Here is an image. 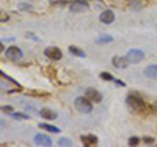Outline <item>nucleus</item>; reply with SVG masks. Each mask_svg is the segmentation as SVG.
Returning <instances> with one entry per match:
<instances>
[{
  "label": "nucleus",
  "mask_w": 157,
  "mask_h": 147,
  "mask_svg": "<svg viewBox=\"0 0 157 147\" xmlns=\"http://www.w3.org/2000/svg\"><path fill=\"white\" fill-rule=\"evenodd\" d=\"M127 104L136 112H143L147 106L145 102L143 101V99L139 97L137 95H128L127 96Z\"/></svg>",
  "instance_id": "f257e3e1"
},
{
  "label": "nucleus",
  "mask_w": 157,
  "mask_h": 147,
  "mask_svg": "<svg viewBox=\"0 0 157 147\" xmlns=\"http://www.w3.org/2000/svg\"><path fill=\"white\" fill-rule=\"evenodd\" d=\"M75 106L78 112H81V113H89L92 112L93 109V104L89 99H86V97H77L75 100Z\"/></svg>",
  "instance_id": "f03ea898"
},
{
  "label": "nucleus",
  "mask_w": 157,
  "mask_h": 147,
  "mask_svg": "<svg viewBox=\"0 0 157 147\" xmlns=\"http://www.w3.org/2000/svg\"><path fill=\"white\" fill-rule=\"evenodd\" d=\"M144 51H141L140 49H130L128 51H127V55L126 58L128 59L130 63H140L141 61L144 59Z\"/></svg>",
  "instance_id": "7ed1b4c3"
},
{
  "label": "nucleus",
  "mask_w": 157,
  "mask_h": 147,
  "mask_svg": "<svg viewBox=\"0 0 157 147\" xmlns=\"http://www.w3.org/2000/svg\"><path fill=\"white\" fill-rule=\"evenodd\" d=\"M89 8V3L86 0H72L70 4V9L72 12H82Z\"/></svg>",
  "instance_id": "20e7f679"
},
{
  "label": "nucleus",
  "mask_w": 157,
  "mask_h": 147,
  "mask_svg": "<svg viewBox=\"0 0 157 147\" xmlns=\"http://www.w3.org/2000/svg\"><path fill=\"white\" fill-rule=\"evenodd\" d=\"M45 55L47 58H50V59H52V61H59V59H62L63 54H62V50L59 47L51 46V47H47L45 50Z\"/></svg>",
  "instance_id": "39448f33"
},
{
  "label": "nucleus",
  "mask_w": 157,
  "mask_h": 147,
  "mask_svg": "<svg viewBox=\"0 0 157 147\" xmlns=\"http://www.w3.org/2000/svg\"><path fill=\"white\" fill-rule=\"evenodd\" d=\"M6 55L12 61H18L22 58V51L17 46H9L6 50Z\"/></svg>",
  "instance_id": "423d86ee"
},
{
  "label": "nucleus",
  "mask_w": 157,
  "mask_h": 147,
  "mask_svg": "<svg viewBox=\"0 0 157 147\" xmlns=\"http://www.w3.org/2000/svg\"><path fill=\"white\" fill-rule=\"evenodd\" d=\"M85 97L89 99L92 102H100L102 100V95L97 89H94V88H88L85 91Z\"/></svg>",
  "instance_id": "0eeeda50"
},
{
  "label": "nucleus",
  "mask_w": 157,
  "mask_h": 147,
  "mask_svg": "<svg viewBox=\"0 0 157 147\" xmlns=\"http://www.w3.org/2000/svg\"><path fill=\"white\" fill-rule=\"evenodd\" d=\"M34 143H36L37 146H51L52 145V141L50 137H47L45 134H37L36 137H34Z\"/></svg>",
  "instance_id": "6e6552de"
},
{
  "label": "nucleus",
  "mask_w": 157,
  "mask_h": 147,
  "mask_svg": "<svg viewBox=\"0 0 157 147\" xmlns=\"http://www.w3.org/2000/svg\"><path fill=\"white\" fill-rule=\"evenodd\" d=\"M128 65H130V62L126 57L115 55L114 58H113V66H114L115 68H126V67H128Z\"/></svg>",
  "instance_id": "1a4fd4ad"
},
{
  "label": "nucleus",
  "mask_w": 157,
  "mask_h": 147,
  "mask_svg": "<svg viewBox=\"0 0 157 147\" xmlns=\"http://www.w3.org/2000/svg\"><path fill=\"white\" fill-rule=\"evenodd\" d=\"M114 20H115V14L110 9H106V11H104L100 14V21L102 24H111Z\"/></svg>",
  "instance_id": "9d476101"
},
{
  "label": "nucleus",
  "mask_w": 157,
  "mask_h": 147,
  "mask_svg": "<svg viewBox=\"0 0 157 147\" xmlns=\"http://www.w3.org/2000/svg\"><path fill=\"white\" fill-rule=\"evenodd\" d=\"M144 75L152 80H157V65H149L144 68Z\"/></svg>",
  "instance_id": "9b49d317"
},
{
  "label": "nucleus",
  "mask_w": 157,
  "mask_h": 147,
  "mask_svg": "<svg viewBox=\"0 0 157 147\" xmlns=\"http://www.w3.org/2000/svg\"><path fill=\"white\" fill-rule=\"evenodd\" d=\"M39 116H41L42 118L47 120V121L56 120V117H58V114L55 113V112L51 110V109H48V108H43V109L39 110Z\"/></svg>",
  "instance_id": "f8f14e48"
},
{
  "label": "nucleus",
  "mask_w": 157,
  "mask_h": 147,
  "mask_svg": "<svg viewBox=\"0 0 157 147\" xmlns=\"http://www.w3.org/2000/svg\"><path fill=\"white\" fill-rule=\"evenodd\" d=\"M81 142L84 146H94L97 145V137L93 135V134H89V135H81Z\"/></svg>",
  "instance_id": "ddd939ff"
},
{
  "label": "nucleus",
  "mask_w": 157,
  "mask_h": 147,
  "mask_svg": "<svg viewBox=\"0 0 157 147\" xmlns=\"http://www.w3.org/2000/svg\"><path fill=\"white\" fill-rule=\"evenodd\" d=\"M41 129L43 130H46V131H50V133H60V129L56 126H54V125H47V124H39L38 125Z\"/></svg>",
  "instance_id": "4468645a"
},
{
  "label": "nucleus",
  "mask_w": 157,
  "mask_h": 147,
  "mask_svg": "<svg viewBox=\"0 0 157 147\" xmlns=\"http://www.w3.org/2000/svg\"><path fill=\"white\" fill-rule=\"evenodd\" d=\"M70 51L76 57H80V58H84L85 57V53L81 50L80 47H76V46H70Z\"/></svg>",
  "instance_id": "2eb2a0df"
},
{
  "label": "nucleus",
  "mask_w": 157,
  "mask_h": 147,
  "mask_svg": "<svg viewBox=\"0 0 157 147\" xmlns=\"http://www.w3.org/2000/svg\"><path fill=\"white\" fill-rule=\"evenodd\" d=\"M113 41V37L111 36H101V37H98L97 40H96V42L97 43H109V42H111Z\"/></svg>",
  "instance_id": "dca6fc26"
},
{
  "label": "nucleus",
  "mask_w": 157,
  "mask_h": 147,
  "mask_svg": "<svg viewBox=\"0 0 157 147\" xmlns=\"http://www.w3.org/2000/svg\"><path fill=\"white\" fill-rule=\"evenodd\" d=\"M58 145L59 146H72V141L68 138H60L58 141Z\"/></svg>",
  "instance_id": "f3484780"
},
{
  "label": "nucleus",
  "mask_w": 157,
  "mask_h": 147,
  "mask_svg": "<svg viewBox=\"0 0 157 147\" xmlns=\"http://www.w3.org/2000/svg\"><path fill=\"white\" fill-rule=\"evenodd\" d=\"M9 20V14L0 9V22H7Z\"/></svg>",
  "instance_id": "a211bd4d"
},
{
  "label": "nucleus",
  "mask_w": 157,
  "mask_h": 147,
  "mask_svg": "<svg viewBox=\"0 0 157 147\" xmlns=\"http://www.w3.org/2000/svg\"><path fill=\"white\" fill-rule=\"evenodd\" d=\"M11 116L16 120H29V116L22 114V113H11Z\"/></svg>",
  "instance_id": "6ab92c4d"
},
{
  "label": "nucleus",
  "mask_w": 157,
  "mask_h": 147,
  "mask_svg": "<svg viewBox=\"0 0 157 147\" xmlns=\"http://www.w3.org/2000/svg\"><path fill=\"white\" fill-rule=\"evenodd\" d=\"M101 79H104V80H107V81H111V80H114V77H113V75H110L109 72H101Z\"/></svg>",
  "instance_id": "aec40b11"
},
{
  "label": "nucleus",
  "mask_w": 157,
  "mask_h": 147,
  "mask_svg": "<svg viewBox=\"0 0 157 147\" xmlns=\"http://www.w3.org/2000/svg\"><path fill=\"white\" fill-rule=\"evenodd\" d=\"M139 143H140V138H137V137H132V138H130V141H128L130 146H137Z\"/></svg>",
  "instance_id": "412c9836"
},
{
  "label": "nucleus",
  "mask_w": 157,
  "mask_h": 147,
  "mask_svg": "<svg viewBox=\"0 0 157 147\" xmlns=\"http://www.w3.org/2000/svg\"><path fill=\"white\" fill-rule=\"evenodd\" d=\"M18 8L21 9V11H32V6L30 4H26V3H21L18 6Z\"/></svg>",
  "instance_id": "4be33fe9"
},
{
  "label": "nucleus",
  "mask_w": 157,
  "mask_h": 147,
  "mask_svg": "<svg viewBox=\"0 0 157 147\" xmlns=\"http://www.w3.org/2000/svg\"><path fill=\"white\" fill-rule=\"evenodd\" d=\"M130 7H131L132 9H135V11H137V9L141 8V4H140L139 2H131V3H130Z\"/></svg>",
  "instance_id": "5701e85b"
},
{
  "label": "nucleus",
  "mask_w": 157,
  "mask_h": 147,
  "mask_svg": "<svg viewBox=\"0 0 157 147\" xmlns=\"http://www.w3.org/2000/svg\"><path fill=\"white\" fill-rule=\"evenodd\" d=\"M51 4H66L67 0H50Z\"/></svg>",
  "instance_id": "b1692460"
},
{
  "label": "nucleus",
  "mask_w": 157,
  "mask_h": 147,
  "mask_svg": "<svg viewBox=\"0 0 157 147\" xmlns=\"http://www.w3.org/2000/svg\"><path fill=\"white\" fill-rule=\"evenodd\" d=\"M0 109L4 110V112H8V113H12V108L11 106H2Z\"/></svg>",
  "instance_id": "393cba45"
},
{
  "label": "nucleus",
  "mask_w": 157,
  "mask_h": 147,
  "mask_svg": "<svg viewBox=\"0 0 157 147\" xmlns=\"http://www.w3.org/2000/svg\"><path fill=\"white\" fill-rule=\"evenodd\" d=\"M143 141L145 143H153V138H149V137H145V138H143Z\"/></svg>",
  "instance_id": "a878e982"
},
{
  "label": "nucleus",
  "mask_w": 157,
  "mask_h": 147,
  "mask_svg": "<svg viewBox=\"0 0 157 147\" xmlns=\"http://www.w3.org/2000/svg\"><path fill=\"white\" fill-rule=\"evenodd\" d=\"M115 83H117V85H121V87H124L126 84H124V83L123 81H121V80H114Z\"/></svg>",
  "instance_id": "bb28decb"
},
{
  "label": "nucleus",
  "mask_w": 157,
  "mask_h": 147,
  "mask_svg": "<svg viewBox=\"0 0 157 147\" xmlns=\"http://www.w3.org/2000/svg\"><path fill=\"white\" fill-rule=\"evenodd\" d=\"M4 51V45H3V42H0V53H3Z\"/></svg>",
  "instance_id": "cd10ccee"
},
{
  "label": "nucleus",
  "mask_w": 157,
  "mask_h": 147,
  "mask_svg": "<svg viewBox=\"0 0 157 147\" xmlns=\"http://www.w3.org/2000/svg\"><path fill=\"white\" fill-rule=\"evenodd\" d=\"M152 109H153L155 112H157V101H156L155 104H153V106H152Z\"/></svg>",
  "instance_id": "c85d7f7f"
}]
</instances>
